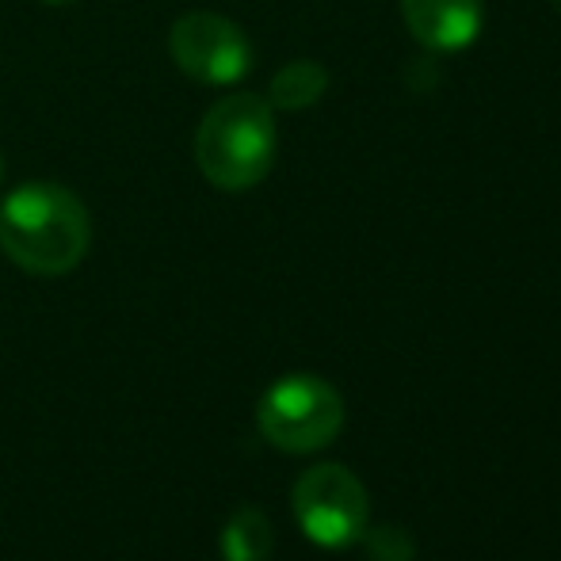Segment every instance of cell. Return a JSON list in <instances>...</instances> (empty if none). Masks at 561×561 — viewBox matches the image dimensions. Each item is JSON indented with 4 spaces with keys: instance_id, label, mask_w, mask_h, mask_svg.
Returning <instances> with one entry per match:
<instances>
[{
    "instance_id": "8fae6325",
    "label": "cell",
    "mask_w": 561,
    "mask_h": 561,
    "mask_svg": "<svg viewBox=\"0 0 561 561\" xmlns=\"http://www.w3.org/2000/svg\"><path fill=\"white\" fill-rule=\"evenodd\" d=\"M0 176H4V161H0Z\"/></svg>"
},
{
    "instance_id": "6da1fadb",
    "label": "cell",
    "mask_w": 561,
    "mask_h": 561,
    "mask_svg": "<svg viewBox=\"0 0 561 561\" xmlns=\"http://www.w3.org/2000/svg\"><path fill=\"white\" fill-rule=\"evenodd\" d=\"M92 222L61 184H23L0 203V249L31 275H66L84 260Z\"/></svg>"
},
{
    "instance_id": "7c38bea8",
    "label": "cell",
    "mask_w": 561,
    "mask_h": 561,
    "mask_svg": "<svg viewBox=\"0 0 561 561\" xmlns=\"http://www.w3.org/2000/svg\"><path fill=\"white\" fill-rule=\"evenodd\" d=\"M554 8H558V12H561V0H554Z\"/></svg>"
},
{
    "instance_id": "7a4b0ae2",
    "label": "cell",
    "mask_w": 561,
    "mask_h": 561,
    "mask_svg": "<svg viewBox=\"0 0 561 561\" xmlns=\"http://www.w3.org/2000/svg\"><path fill=\"white\" fill-rule=\"evenodd\" d=\"M275 107L264 96L233 92L203 115L195 130V161L222 192H249L275 164Z\"/></svg>"
},
{
    "instance_id": "ba28073f",
    "label": "cell",
    "mask_w": 561,
    "mask_h": 561,
    "mask_svg": "<svg viewBox=\"0 0 561 561\" xmlns=\"http://www.w3.org/2000/svg\"><path fill=\"white\" fill-rule=\"evenodd\" d=\"M272 519L260 508H237L222 527V558L226 561H267L272 554Z\"/></svg>"
},
{
    "instance_id": "9c48e42d",
    "label": "cell",
    "mask_w": 561,
    "mask_h": 561,
    "mask_svg": "<svg viewBox=\"0 0 561 561\" xmlns=\"http://www.w3.org/2000/svg\"><path fill=\"white\" fill-rule=\"evenodd\" d=\"M363 542H367L370 561H413L416 558L413 535L398 524H382V527H375V531H363Z\"/></svg>"
},
{
    "instance_id": "277c9868",
    "label": "cell",
    "mask_w": 561,
    "mask_h": 561,
    "mask_svg": "<svg viewBox=\"0 0 561 561\" xmlns=\"http://www.w3.org/2000/svg\"><path fill=\"white\" fill-rule=\"evenodd\" d=\"M290 508L302 535L321 550H347L363 539L370 519V496L347 466L321 462L295 481Z\"/></svg>"
},
{
    "instance_id": "5b68a950",
    "label": "cell",
    "mask_w": 561,
    "mask_h": 561,
    "mask_svg": "<svg viewBox=\"0 0 561 561\" xmlns=\"http://www.w3.org/2000/svg\"><path fill=\"white\" fill-rule=\"evenodd\" d=\"M172 61L199 84H233L252 69V43L218 12H187L172 23Z\"/></svg>"
},
{
    "instance_id": "3957f363",
    "label": "cell",
    "mask_w": 561,
    "mask_h": 561,
    "mask_svg": "<svg viewBox=\"0 0 561 561\" xmlns=\"http://www.w3.org/2000/svg\"><path fill=\"white\" fill-rule=\"evenodd\" d=\"M260 436L287 455H313L344 428V398L318 375H287L267 386L256 405Z\"/></svg>"
},
{
    "instance_id": "8992f818",
    "label": "cell",
    "mask_w": 561,
    "mask_h": 561,
    "mask_svg": "<svg viewBox=\"0 0 561 561\" xmlns=\"http://www.w3.org/2000/svg\"><path fill=\"white\" fill-rule=\"evenodd\" d=\"M401 15L424 50L455 54L481 35L485 0H401Z\"/></svg>"
},
{
    "instance_id": "30bf717a",
    "label": "cell",
    "mask_w": 561,
    "mask_h": 561,
    "mask_svg": "<svg viewBox=\"0 0 561 561\" xmlns=\"http://www.w3.org/2000/svg\"><path fill=\"white\" fill-rule=\"evenodd\" d=\"M43 4H50V8H66V4H77V0H43Z\"/></svg>"
},
{
    "instance_id": "52a82bcc",
    "label": "cell",
    "mask_w": 561,
    "mask_h": 561,
    "mask_svg": "<svg viewBox=\"0 0 561 561\" xmlns=\"http://www.w3.org/2000/svg\"><path fill=\"white\" fill-rule=\"evenodd\" d=\"M329 92V73L325 66L310 58L287 61L279 73L272 77V89H267V104L279 107V112H306Z\"/></svg>"
}]
</instances>
